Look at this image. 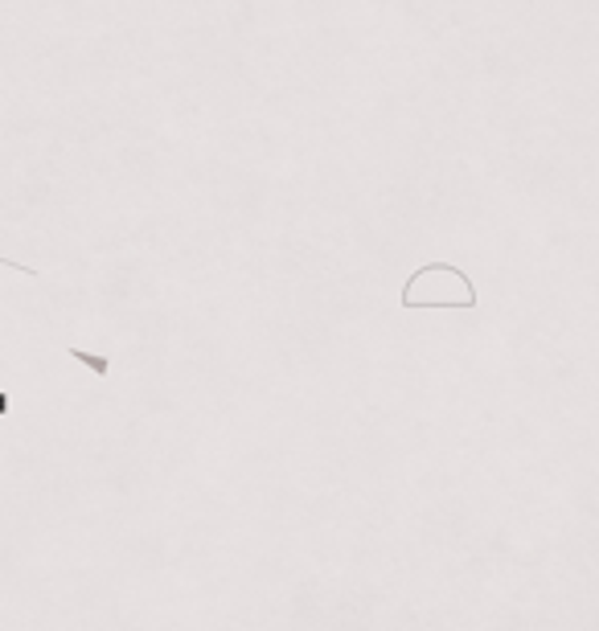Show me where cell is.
Listing matches in <instances>:
<instances>
[{
  "instance_id": "6da1fadb",
  "label": "cell",
  "mask_w": 599,
  "mask_h": 631,
  "mask_svg": "<svg viewBox=\"0 0 599 631\" xmlns=\"http://www.w3.org/2000/svg\"><path fill=\"white\" fill-rule=\"evenodd\" d=\"M71 357H75L78 365H87V370H94V373H99V377H103V373L112 370V365H107V361H103V357H94V353H82V349H71Z\"/></svg>"
},
{
  "instance_id": "7a4b0ae2",
  "label": "cell",
  "mask_w": 599,
  "mask_h": 631,
  "mask_svg": "<svg viewBox=\"0 0 599 631\" xmlns=\"http://www.w3.org/2000/svg\"><path fill=\"white\" fill-rule=\"evenodd\" d=\"M9 410H13V402H9V394L0 390V418H9Z\"/></svg>"
}]
</instances>
